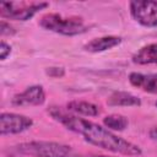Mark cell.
Instances as JSON below:
<instances>
[{
  "instance_id": "cell-1",
  "label": "cell",
  "mask_w": 157,
  "mask_h": 157,
  "mask_svg": "<svg viewBox=\"0 0 157 157\" xmlns=\"http://www.w3.org/2000/svg\"><path fill=\"white\" fill-rule=\"evenodd\" d=\"M50 117L64 125L67 130L78 134L91 145L101 147L103 150L120 153L124 156H141L142 150L140 146L119 137L107 128H103L93 121L80 118L72 113H67L59 107H50L48 109Z\"/></svg>"
},
{
  "instance_id": "cell-2",
  "label": "cell",
  "mask_w": 157,
  "mask_h": 157,
  "mask_svg": "<svg viewBox=\"0 0 157 157\" xmlns=\"http://www.w3.org/2000/svg\"><path fill=\"white\" fill-rule=\"evenodd\" d=\"M15 153L32 157H80L69 145L54 141H29L12 147Z\"/></svg>"
},
{
  "instance_id": "cell-3",
  "label": "cell",
  "mask_w": 157,
  "mask_h": 157,
  "mask_svg": "<svg viewBox=\"0 0 157 157\" xmlns=\"http://www.w3.org/2000/svg\"><path fill=\"white\" fill-rule=\"evenodd\" d=\"M38 23L42 28L61 36H77L88 29L82 18L64 17L59 13H45L40 17Z\"/></svg>"
},
{
  "instance_id": "cell-4",
  "label": "cell",
  "mask_w": 157,
  "mask_h": 157,
  "mask_svg": "<svg viewBox=\"0 0 157 157\" xmlns=\"http://www.w3.org/2000/svg\"><path fill=\"white\" fill-rule=\"evenodd\" d=\"M49 6L48 2H16L2 1L0 4V16L7 20L27 21L32 18L37 12Z\"/></svg>"
},
{
  "instance_id": "cell-5",
  "label": "cell",
  "mask_w": 157,
  "mask_h": 157,
  "mask_svg": "<svg viewBox=\"0 0 157 157\" xmlns=\"http://www.w3.org/2000/svg\"><path fill=\"white\" fill-rule=\"evenodd\" d=\"M131 17L144 27H157V1H130Z\"/></svg>"
},
{
  "instance_id": "cell-6",
  "label": "cell",
  "mask_w": 157,
  "mask_h": 157,
  "mask_svg": "<svg viewBox=\"0 0 157 157\" xmlns=\"http://www.w3.org/2000/svg\"><path fill=\"white\" fill-rule=\"evenodd\" d=\"M33 126V120L18 113H1L0 115V134L13 135L21 134Z\"/></svg>"
},
{
  "instance_id": "cell-7",
  "label": "cell",
  "mask_w": 157,
  "mask_h": 157,
  "mask_svg": "<svg viewBox=\"0 0 157 157\" xmlns=\"http://www.w3.org/2000/svg\"><path fill=\"white\" fill-rule=\"evenodd\" d=\"M44 102H45V92L43 86L40 85L29 86L25 91L15 94L11 99V103L16 107L42 105Z\"/></svg>"
},
{
  "instance_id": "cell-8",
  "label": "cell",
  "mask_w": 157,
  "mask_h": 157,
  "mask_svg": "<svg viewBox=\"0 0 157 157\" xmlns=\"http://www.w3.org/2000/svg\"><path fill=\"white\" fill-rule=\"evenodd\" d=\"M129 82L131 86L144 92L157 94V74L131 72L129 75Z\"/></svg>"
},
{
  "instance_id": "cell-9",
  "label": "cell",
  "mask_w": 157,
  "mask_h": 157,
  "mask_svg": "<svg viewBox=\"0 0 157 157\" xmlns=\"http://www.w3.org/2000/svg\"><path fill=\"white\" fill-rule=\"evenodd\" d=\"M121 43V38L117 36H104L94 38L83 45V49L88 53H101L109 50Z\"/></svg>"
},
{
  "instance_id": "cell-10",
  "label": "cell",
  "mask_w": 157,
  "mask_h": 157,
  "mask_svg": "<svg viewBox=\"0 0 157 157\" xmlns=\"http://www.w3.org/2000/svg\"><path fill=\"white\" fill-rule=\"evenodd\" d=\"M131 60L137 65H157V43L144 45L131 56Z\"/></svg>"
},
{
  "instance_id": "cell-11",
  "label": "cell",
  "mask_w": 157,
  "mask_h": 157,
  "mask_svg": "<svg viewBox=\"0 0 157 157\" xmlns=\"http://www.w3.org/2000/svg\"><path fill=\"white\" fill-rule=\"evenodd\" d=\"M69 112L75 115L83 117H97L101 113V109L97 104L87 102V101H71L66 104Z\"/></svg>"
},
{
  "instance_id": "cell-12",
  "label": "cell",
  "mask_w": 157,
  "mask_h": 157,
  "mask_svg": "<svg viewBox=\"0 0 157 157\" xmlns=\"http://www.w3.org/2000/svg\"><path fill=\"white\" fill-rule=\"evenodd\" d=\"M108 105L112 107H139L141 105V101L139 97L134 96L130 92H124V91H118L113 92L108 101Z\"/></svg>"
},
{
  "instance_id": "cell-13",
  "label": "cell",
  "mask_w": 157,
  "mask_h": 157,
  "mask_svg": "<svg viewBox=\"0 0 157 157\" xmlns=\"http://www.w3.org/2000/svg\"><path fill=\"white\" fill-rule=\"evenodd\" d=\"M103 124L108 130H114V131H123L128 128L129 120L126 117L121 114H110L103 118Z\"/></svg>"
},
{
  "instance_id": "cell-14",
  "label": "cell",
  "mask_w": 157,
  "mask_h": 157,
  "mask_svg": "<svg viewBox=\"0 0 157 157\" xmlns=\"http://www.w3.org/2000/svg\"><path fill=\"white\" fill-rule=\"evenodd\" d=\"M15 28L12 26H10V23H7L5 20H2L0 22V34L1 36H12L15 34Z\"/></svg>"
},
{
  "instance_id": "cell-15",
  "label": "cell",
  "mask_w": 157,
  "mask_h": 157,
  "mask_svg": "<svg viewBox=\"0 0 157 157\" xmlns=\"http://www.w3.org/2000/svg\"><path fill=\"white\" fill-rule=\"evenodd\" d=\"M10 54H11V45L7 44L5 40H1V44H0V59L5 60Z\"/></svg>"
},
{
  "instance_id": "cell-16",
  "label": "cell",
  "mask_w": 157,
  "mask_h": 157,
  "mask_svg": "<svg viewBox=\"0 0 157 157\" xmlns=\"http://www.w3.org/2000/svg\"><path fill=\"white\" fill-rule=\"evenodd\" d=\"M64 74H65V71L63 67H48L47 69V75H49L50 77L59 78V77H63Z\"/></svg>"
},
{
  "instance_id": "cell-17",
  "label": "cell",
  "mask_w": 157,
  "mask_h": 157,
  "mask_svg": "<svg viewBox=\"0 0 157 157\" xmlns=\"http://www.w3.org/2000/svg\"><path fill=\"white\" fill-rule=\"evenodd\" d=\"M148 135H150V137H151L152 140H157V126H155V128H152V129L150 130V132H148Z\"/></svg>"
},
{
  "instance_id": "cell-18",
  "label": "cell",
  "mask_w": 157,
  "mask_h": 157,
  "mask_svg": "<svg viewBox=\"0 0 157 157\" xmlns=\"http://www.w3.org/2000/svg\"><path fill=\"white\" fill-rule=\"evenodd\" d=\"M87 157H113V156H105V155H90Z\"/></svg>"
},
{
  "instance_id": "cell-19",
  "label": "cell",
  "mask_w": 157,
  "mask_h": 157,
  "mask_svg": "<svg viewBox=\"0 0 157 157\" xmlns=\"http://www.w3.org/2000/svg\"><path fill=\"white\" fill-rule=\"evenodd\" d=\"M156 107H157V102H156Z\"/></svg>"
}]
</instances>
